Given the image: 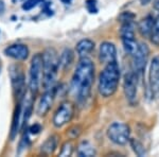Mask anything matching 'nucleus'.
Listing matches in <instances>:
<instances>
[{
  "instance_id": "obj_1",
  "label": "nucleus",
  "mask_w": 159,
  "mask_h": 157,
  "mask_svg": "<svg viewBox=\"0 0 159 157\" xmlns=\"http://www.w3.org/2000/svg\"><path fill=\"white\" fill-rule=\"evenodd\" d=\"M94 80V65L89 58H80L71 80V92L80 103L85 102L90 96Z\"/></svg>"
},
{
  "instance_id": "obj_2",
  "label": "nucleus",
  "mask_w": 159,
  "mask_h": 157,
  "mask_svg": "<svg viewBox=\"0 0 159 157\" xmlns=\"http://www.w3.org/2000/svg\"><path fill=\"white\" fill-rule=\"evenodd\" d=\"M120 76H121V72H120V67L117 61L106 64L99 76L98 89L100 95L104 98L111 97L117 91Z\"/></svg>"
},
{
  "instance_id": "obj_3",
  "label": "nucleus",
  "mask_w": 159,
  "mask_h": 157,
  "mask_svg": "<svg viewBox=\"0 0 159 157\" xmlns=\"http://www.w3.org/2000/svg\"><path fill=\"white\" fill-rule=\"evenodd\" d=\"M58 68L60 65L56 51L51 48L47 49L43 54V82L46 90L53 89Z\"/></svg>"
},
{
  "instance_id": "obj_4",
  "label": "nucleus",
  "mask_w": 159,
  "mask_h": 157,
  "mask_svg": "<svg viewBox=\"0 0 159 157\" xmlns=\"http://www.w3.org/2000/svg\"><path fill=\"white\" fill-rule=\"evenodd\" d=\"M43 79V54H35L31 61L29 72V88L33 95L38 91Z\"/></svg>"
},
{
  "instance_id": "obj_5",
  "label": "nucleus",
  "mask_w": 159,
  "mask_h": 157,
  "mask_svg": "<svg viewBox=\"0 0 159 157\" xmlns=\"http://www.w3.org/2000/svg\"><path fill=\"white\" fill-rule=\"evenodd\" d=\"M107 137L110 141L118 145H124L129 142L130 128L123 122H114L107 130Z\"/></svg>"
},
{
  "instance_id": "obj_6",
  "label": "nucleus",
  "mask_w": 159,
  "mask_h": 157,
  "mask_svg": "<svg viewBox=\"0 0 159 157\" xmlns=\"http://www.w3.org/2000/svg\"><path fill=\"white\" fill-rule=\"evenodd\" d=\"M138 81H139V78L133 70L125 73L124 80H123V90H124V95L127 102L130 105L137 104Z\"/></svg>"
},
{
  "instance_id": "obj_7",
  "label": "nucleus",
  "mask_w": 159,
  "mask_h": 157,
  "mask_svg": "<svg viewBox=\"0 0 159 157\" xmlns=\"http://www.w3.org/2000/svg\"><path fill=\"white\" fill-rule=\"evenodd\" d=\"M148 55H150V49H148L147 44L144 43L139 44L137 51L133 55V69H132L137 74V76L139 79L144 73L147 63L148 61Z\"/></svg>"
},
{
  "instance_id": "obj_8",
  "label": "nucleus",
  "mask_w": 159,
  "mask_h": 157,
  "mask_svg": "<svg viewBox=\"0 0 159 157\" xmlns=\"http://www.w3.org/2000/svg\"><path fill=\"white\" fill-rule=\"evenodd\" d=\"M74 113V106L70 102H64L53 116V124L56 127H61L72 119Z\"/></svg>"
},
{
  "instance_id": "obj_9",
  "label": "nucleus",
  "mask_w": 159,
  "mask_h": 157,
  "mask_svg": "<svg viewBox=\"0 0 159 157\" xmlns=\"http://www.w3.org/2000/svg\"><path fill=\"white\" fill-rule=\"evenodd\" d=\"M148 80H150V88L154 96H159V56L153 58L150 65V73H148Z\"/></svg>"
},
{
  "instance_id": "obj_10",
  "label": "nucleus",
  "mask_w": 159,
  "mask_h": 157,
  "mask_svg": "<svg viewBox=\"0 0 159 157\" xmlns=\"http://www.w3.org/2000/svg\"><path fill=\"white\" fill-rule=\"evenodd\" d=\"M100 62L103 64H108L114 61H117V49L112 43L104 42L101 44L99 50Z\"/></svg>"
},
{
  "instance_id": "obj_11",
  "label": "nucleus",
  "mask_w": 159,
  "mask_h": 157,
  "mask_svg": "<svg viewBox=\"0 0 159 157\" xmlns=\"http://www.w3.org/2000/svg\"><path fill=\"white\" fill-rule=\"evenodd\" d=\"M4 54L17 61H25L29 56V48L22 44H15L4 49Z\"/></svg>"
},
{
  "instance_id": "obj_12",
  "label": "nucleus",
  "mask_w": 159,
  "mask_h": 157,
  "mask_svg": "<svg viewBox=\"0 0 159 157\" xmlns=\"http://www.w3.org/2000/svg\"><path fill=\"white\" fill-rule=\"evenodd\" d=\"M53 100H54V91H53V89L46 90V92L42 96L37 104V114L39 116H43L47 114L51 109V106H52Z\"/></svg>"
},
{
  "instance_id": "obj_13",
  "label": "nucleus",
  "mask_w": 159,
  "mask_h": 157,
  "mask_svg": "<svg viewBox=\"0 0 159 157\" xmlns=\"http://www.w3.org/2000/svg\"><path fill=\"white\" fill-rule=\"evenodd\" d=\"M154 22H155V18L152 15H148L138 22V31H139L141 36L151 37V34L153 32Z\"/></svg>"
},
{
  "instance_id": "obj_14",
  "label": "nucleus",
  "mask_w": 159,
  "mask_h": 157,
  "mask_svg": "<svg viewBox=\"0 0 159 157\" xmlns=\"http://www.w3.org/2000/svg\"><path fill=\"white\" fill-rule=\"evenodd\" d=\"M75 49L80 58H85L94 49V43L91 39L85 38V39L80 40Z\"/></svg>"
},
{
  "instance_id": "obj_15",
  "label": "nucleus",
  "mask_w": 159,
  "mask_h": 157,
  "mask_svg": "<svg viewBox=\"0 0 159 157\" xmlns=\"http://www.w3.org/2000/svg\"><path fill=\"white\" fill-rule=\"evenodd\" d=\"M73 62V52L70 49H65L58 56V65L61 68L67 69Z\"/></svg>"
},
{
  "instance_id": "obj_16",
  "label": "nucleus",
  "mask_w": 159,
  "mask_h": 157,
  "mask_svg": "<svg viewBox=\"0 0 159 157\" xmlns=\"http://www.w3.org/2000/svg\"><path fill=\"white\" fill-rule=\"evenodd\" d=\"M78 154L79 156H94L96 155V150H94V146L89 141H83V142L80 143L78 148Z\"/></svg>"
},
{
  "instance_id": "obj_17",
  "label": "nucleus",
  "mask_w": 159,
  "mask_h": 157,
  "mask_svg": "<svg viewBox=\"0 0 159 157\" xmlns=\"http://www.w3.org/2000/svg\"><path fill=\"white\" fill-rule=\"evenodd\" d=\"M122 43L125 52L130 56L134 55L138 49V44L135 38H124V39H122Z\"/></svg>"
},
{
  "instance_id": "obj_18",
  "label": "nucleus",
  "mask_w": 159,
  "mask_h": 157,
  "mask_svg": "<svg viewBox=\"0 0 159 157\" xmlns=\"http://www.w3.org/2000/svg\"><path fill=\"white\" fill-rule=\"evenodd\" d=\"M56 148V139L55 137H50L45 141V143L42 145V153L43 154H49L53 153Z\"/></svg>"
},
{
  "instance_id": "obj_19",
  "label": "nucleus",
  "mask_w": 159,
  "mask_h": 157,
  "mask_svg": "<svg viewBox=\"0 0 159 157\" xmlns=\"http://www.w3.org/2000/svg\"><path fill=\"white\" fill-rule=\"evenodd\" d=\"M130 145H132L133 150L138 156H145L147 155V151H145V148L142 143L140 142L137 139H129Z\"/></svg>"
},
{
  "instance_id": "obj_20",
  "label": "nucleus",
  "mask_w": 159,
  "mask_h": 157,
  "mask_svg": "<svg viewBox=\"0 0 159 157\" xmlns=\"http://www.w3.org/2000/svg\"><path fill=\"white\" fill-rule=\"evenodd\" d=\"M151 40H152L155 45L159 46V15L157 18L155 19V22H154L153 32H152V34H151Z\"/></svg>"
},
{
  "instance_id": "obj_21",
  "label": "nucleus",
  "mask_w": 159,
  "mask_h": 157,
  "mask_svg": "<svg viewBox=\"0 0 159 157\" xmlns=\"http://www.w3.org/2000/svg\"><path fill=\"white\" fill-rule=\"evenodd\" d=\"M85 6L87 11L91 13V14L98 13V1L97 0H86Z\"/></svg>"
},
{
  "instance_id": "obj_22",
  "label": "nucleus",
  "mask_w": 159,
  "mask_h": 157,
  "mask_svg": "<svg viewBox=\"0 0 159 157\" xmlns=\"http://www.w3.org/2000/svg\"><path fill=\"white\" fill-rule=\"evenodd\" d=\"M120 21L122 22H134V19H135V15L130 12H124L120 15Z\"/></svg>"
},
{
  "instance_id": "obj_23",
  "label": "nucleus",
  "mask_w": 159,
  "mask_h": 157,
  "mask_svg": "<svg viewBox=\"0 0 159 157\" xmlns=\"http://www.w3.org/2000/svg\"><path fill=\"white\" fill-rule=\"evenodd\" d=\"M42 1L43 0H27V1L22 4V9L25 10V11H30L33 7H37Z\"/></svg>"
},
{
  "instance_id": "obj_24",
  "label": "nucleus",
  "mask_w": 159,
  "mask_h": 157,
  "mask_svg": "<svg viewBox=\"0 0 159 157\" xmlns=\"http://www.w3.org/2000/svg\"><path fill=\"white\" fill-rule=\"evenodd\" d=\"M72 145L70 142H66L65 145L61 148V152L60 153L61 156H70L71 153H72Z\"/></svg>"
},
{
  "instance_id": "obj_25",
  "label": "nucleus",
  "mask_w": 159,
  "mask_h": 157,
  "mask_svg": "<svg viewBox=\"0 0 159 157\" xmlns=\"http://www.w3.org/2000/svg\"><path fill=\"white\" fill-rule=\"evenodd\" d=\"M40 131H42V127L39 124H34L30 127V132L32 134H38Z\"/></svg>"
},
{
  "instance_id": "obj_26",
  "label": "nucleus",
  "mask_w": 159,
  "mask_h": 157,
  "mask_svg": "<svg viewBox=\"0 0 159 157\" xmlns=\"http://www.w3.org/2000/svg\"><path fill=\"white\" fill-rule=\"evenodd\" d=\"M153 6H154V9L159 11V0H154Z\"/></svg>"
},
{
  "instance_id": "obj_27",
  "label": "nucleus",
  "mask_w": 159,
  "mask_h": 157,
  "mask_svg": "<svg viewBox=\"0 0 159 157\" xmlns=\"http://www.w3.org/2000/svg\"><path fill=\"white\" fill-rule=\"evenodd\" d=\"M3 10H4V2L0 0V14L3 12Z\"/></svg>"
},
{
  "instance_id": "obj_28",
  "label": "nucleus",
  "mask_w": 159,
  "mask_h": 157,
  "mask_svg": "<svg viewBox=\"0 0 159 157\" xmlns=\"http://www.w3.org/2000/svg\"><path fill=\"white\" fill-rule=\"evenodd\" d=\"M61 2H64V3H69V2L71 1V0H61Z\"/></svg>"
}]
</instances>
